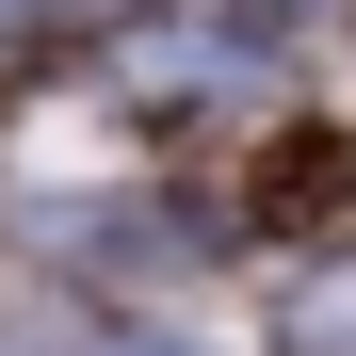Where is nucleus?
<instances>
[{
	"label": "nucleus",
	"instance_id": "obj_1",
	"mask_svg": "<svg viewBox=\"0 0 356 356\" xmlns=\"http://www.w3.org/2000/svg\"><path fill=\"white\" fill-rule=\"evenodd\" d=\"M113 356H195V340H113Z\"/></svg>",
	"mask_w": 356,
	"mask_h": 356
},
{
	"label": "nucleus",
	"instance_id": "obj_2",
	"mask_svg": "<svg viewBox=\"0 0 356 356\" xmlns=\"http://www.w3.org/2000/svg\"><path fill=\"white\" fill-rule=\"evenodd\" d=\"M17 17H49V0H0V33H17Z\"/></svg>",
	"mask_w": 356,
	"mask_h": 356
}]
</instances>
